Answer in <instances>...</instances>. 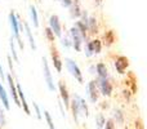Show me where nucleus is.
Wrapping results in <instances>:
<instances>
[{"label":"nucleus","instance_id":"obj_1","mask_svg":"<svg viewBox=\"0 0 147 129\" xmlns=\"http://www.w3.org/2000/svg\"><path fill=\"white\" fill-rule=\"evenodd\" d=\"M9 23H10V27H12V32H13V39L17 40V43L20 44V48L23 49V44H22V39H21V30H20V21H18L17 16H16L14 12H10L9 13Z\"/></svg>","mask_w":147,"mask_h":129},{"label":"nucleus","instance_id":"obj_2","mask_svg":"<svg viewBox=\"0 0 147 129\" xmlns=\"http://www.w3.org/2000/svg\"><path fill=\"white\" fill-rule=\"evenodd\" d=\"M65 63H66V67H67V70H69V72L71 74V75L79 81V83H83L84 81L83 74H81V70H80V67L78 66V63H76V62L74 61V59H71V58H66L65 59Z\"/></svg>","mask_w":147,"mask_h":129},{"label":"nucleus","instance_id":"obj_3","mask_svg":"<svg viewBox=\"0 0 147 129\" xmlns=\"http://www.w3.org/2000/svg\"><path fill=\"white\" fill-rule=\"evenodd\" d=\"M43 75H44V81H45L47 86L51 92H54L56 86H54V81H53V76H52L51 68H49V63L47 61V58L43 57Z\"/></svg>","mask_w":147,"mask_h":129},{"label":"nucleus","instance_id":"obj_4","mask_svg":"<svg viewBox=\"0 0 147 129\" xmlns=\"http://www.w3.org/2000/svg\"><path fill=\"white\" fill-rule=\"evenodd\" d=\"M70 36H71V44L74 48H75V51L80 52L81 47H83V43H84V39L75 26H72L71 30H70Z\"/></svg>","mask_w":147,"mask_h":129},{"label":"nucleus","instance_id":"obj_5","mask_svg":"<svg viewBox=\"0 0 147 129\" xmlns=\"http://www.w3.org/2000/svg\"><path fill=\"white\" fill-rule=\"evenodd\" d=\"M97 86H98V91L102 96L109 97L112 93V84L110 83L109 78L107 79H97Z\"/></svg>","mask_w":147,"mask_h":129},{"label":"nucleus","instance_id":"obj_6","mask_svg":"<svg viewBox=\"0 0 147 129\" xmlns=\"http://www.w3.org/2000/svg\"><path fill=\"white\" fill-rule=\"evenodd\" d=\"M49 28L54 34V36H61L62 35V26L59 17L57 14H52L49 18Z\"/></svg>","mask_w":147,"mask_h":129},{"label":"nucleus","instance_id":"obj_7","mask_svg":"<svg viewBox=\"0 0 147 129\" xmlns=\"http://www.w3.org/2000/svg\"><path fill=\"white\" fill-rule=\"evenodd\" d=\"M102 49V44H101V40H90L86 43L85 45V54L88 57L93 56V54H98Z\"/></svg>","mask_w":147,"mask_h":129},{"label":"nucleus","instance_id":"obj_8","mask_svg":"<svg viewBox=\"0 0 147 129\" xmlns=\"http://www.w3.org/2000/svg\"><path fill=\"white\" fill-rule=\"evenodd\" d=\"M86 91H88V96L89 99H90L93 103H96L98 101V97H99V91H98V86H97V81L96 80H90L86 85Z\"/></svg>","mask_w":147,"mask_h":129},{"label":"nucleus","instance_id":"obj_9","mask_svg":"<svg viewBox=\"0 0 147 129\" xmlns=\"http://www.w3.org/2000/svg\"><path fill=\"white\" fill-rule=\"evenodd\" d=\"M58 89H59V96H61V99L63 102V105L66 107L70 106V96H69V91H67V86L63 81H59L58 83Z\"/></svg>","mask_w":147,"mask_h":129},{"label":"nucleus","instance_id":"obj_10","mask_svg":"<svg viewBox=\"0 0 147 129\" xmlns=\"http://www.w3.org/2000/svg\"><path fill=\"white\" fill-rule=\"evenodd\" d=\"M128 65H129V61H128L127 57L124 56H119L116 59H115V68L119 74H124V71L127 70Z\"/></svg>","mask_w":147,"mask_h":129},{"label":"nucleus","instance_id":"obj_11","mask_svg":"<svg viewBox=\"0 0 147 129\" xmlns=\"http://www.w3.org/2000/svg\"><path fill=\"white\" fill-rule=\"evenodd\" d=\"M7 81H8V85H9V91H10V96L13 97V99H14V102L18 105V106H21L20 103V99H18V94H17V86H16V83L13 81V76L12 75H8L7 78Z\"/></svg>","mask_w":147,"mask_h":129},{"label":"nucleus","instance_id":"obj_12","mask_svg":"<svg viewBox=\"0 0 147 129\" xmlns=\"http://www.w3.org/2000/svg\"><path fill=\"white\" fill-rule=\"evenodd\" d=\"M81 8H80V1L79 0H72L71 5H70V14L72 18H79L81 17Z\"/></svg>","mask_w":147,"mask_h":129},{"label":"nucleus","instance_id":"obj_13","mask_svg":"<svg viewBox=\"0 0 147 129\" xmlns=\"http://www.w3.org/2000/svg\"><path fill=\"white\" fill-rule=\"evenodd\" d=\"M17 94H18V99H20V103L23 106V110H25V112L27 115H30V109H28V105H27V101H26V97L25 94H23V91L22 88H21L20 84H17Z\"/></svg>","mask_w":147,"mask_h":129},{"label":"nucleus","instance_id":"obj_14","mask_svg":"<svg viewBox=\"0 0 147 129\" xmlns=\"http://www.w3.org/2000/svg\"><path fill=\"white\" fill-rule=\"evenodd\" d=\"M52 61H53L54 68H56L58 72H61L62 71V59H61V57H59L56 48H52Z\"/></svg>","mask_w":147,"mask_h":129},{"label":"nucleus","instance_id":"obj_15","mask_svg":"<svg viewBox=\"0 0 147 129\" xmlns=\"http://www.w3.org/2000/svg\"><path fill=\"white\" fill-rule=\"evenodd\" d=\"M96 72L98 75V79H107L109 78V70H107L105 63H97L96 65Z\"/></svg>","mask_w":147,"mask_h":129},{"label":"nucleus","instance_id":"obj_16","mask_svg":"<svg viewBox=\"0 0 147 129\" xmlns=\"http://www.w3.org/2000/svg\"><path fill=\"white\" fill-rule=\"evenodd\" d=\"M78 94H74V99L70 105H71V110H72V115H74V120L78 122L79 120V115H80V110H79V101H78Z\"/></svg>","mask_w":147,"mask_h":129},{"label":"nucleus","instance_id":"obj_17","mask_svg":"<svg viewBox=\"0 0 147 129\" xmlns=\"http://www.w3.org/2000/svg\"><path fill=\"white\" fill-rule=\"evenodd\" d=\"M0 101H1L3 106H4L5 110H9L10 109V105H9V98H8V93L7 91L4 89V86L0 84Z\"/></svg>","mask_w":147,"mask_h":129},{"label":"nucleus","instance_id":"obj_18","mask_svg":"<svg viewBox=\"0 0 147 129\" xmlns=\"http://www.w3.org/2000/svg\"><path fill=\"white\" fill-rule=\"evenodd\" d=\"M25 25V32H26V35H27V39H28V43H30V47L35 51L36 49V43H35V39H34V36H32V31H31V28H30V26L27 25V23H23Z\"/></svg>","mask_w":147,"mask_h":129},{"label":"nucleus","instance_id":"obj_19","mask_svg":"<svg viewBox=\"0 0 147 129\" xmlns=\"http://www.w3.org/2000/svg\"><path fill=\"white\" fill-rule=\"evenodd\" d=\"M86 30H89L92 34L97 32V30H98V27H97V20L96 17H89L88 21H86Z\"/></svg>","mask_w":147,"mask_h":129},{"label":"nucleus","instance_id":"obj_20","mask_svg":"<svg viewBox=\"0 0 147 129\" xmlns=\"http://www.w3.org/2000/svg\"><path fill=\"white\" fill-rule=\"evenodd\" d=\"M78 101H79V110H80V115H83V116H88L89 110H88V106H86L85 99L81 98V97L79 96Z\"/></svg>","mask_w":147,"mask_h":129},{"label":"nucleus","instance_id":"obj_21","mask_svg":"<svg viewBox=\"0 0 147 129\" xmlns=\"http://www.w3.org/2000/svg\"><path fill=\"white\" fill-rule=\"evenodd\" d=\"M30 14H31V20H32L34 27H39V16H38V10L34 5H30Z\"/></svg>","mask_w":147,"mask_h":129},{"label":"nucleus","instance_id":"obj_22","mask_svg":"<svg viewBox=\"0 0 147 129\" xmlns=\"http://www.w3.org/2000/svg\"><path fill=\"white\" fill-rule=\"evenodd\" d=\"M112 116H114V119L116 120V123H119V124L124 123V114H123L121 110L115 109L114 111H112Z\"/></svg>","mask_w":147,"mask_h":129},{"label":"nucleus","instance_id":"obj_23","mask_svg":"<svg viewBox=\"0 0 147 129\" xmlns=\"http://www.w3.org/2000/svg\"><path fill=\"white\" fill-rule=\"evenodd\" d=\"M75 27L79 30V32L81 34V36H83V39L85 40L86 39V25H84L81 21H78V22L75 23Z\"/></svg>","mask_w":147,"mask_h":129},{"label":"nucleus","instance_id":"obj_24","mask_svg":"<svg viewBox=\"0 0 147 129\" xmlns=\"http://www.w3.org/2000/svg\"><path fill=\"white\" fill-rule=\"evenodd\" d=\"M44 116H45V120H47V124H48V128H49V129H56L53 120H52L51 114H49L48 111H44Z\"/></svg>","mask_w":147,"mask_h":129},{"label":"nucleus","instance_id":"obj_25","mask_svg":"<svg viewBox=\"0 0 147 129\" xmlns=\"http://www.w3.org/2000/svg\"><path fill=\"white\" fill-rule=\"evenodd\" d=\"M105 122H106V119H105V116L102 114H98L96 116V124H97V128H102L105 125Z\"/></svg>","mask_w":147,"mask_h":129},{"label":"nucleus","instance_id":"obj_26","mask_svg":"<svg viewBox=\"0 0 147 129\" xmlns=\"http://www.w3.org/2000/svg\"><path fill=\"white\" fill-rule=\"evenodd\" d=\"M10 51H12V56H13V58H14V61L16 62H18L20 61V58H18V54H17V52H16V47H14V39H10Z\"/></svg>","mask_w":147,"mask_h":129},{"label":"nucleus","instance_id":"obj_27","mask_svg":"<svg viewBox=\"0 0 147 129\" xmlns=\"http://www.w3.org/2000/svg\"><path fill=\"white\" fill-rule=\"evenodd\" d=\"M7 124V119H5V111L3 110V107L0 106V127H4Z\"/></svg>","mask_w":147,"mask_h":129},{"label":"nucleus","instance_id":"obj_28","mask_svg":"<svg viewBox=\"0 0 147 129\" xmlns=\"http://www.w3.org/2000/svg\"><path fill=\"white\" fill-rule=\"evenodd\" d=\"M105 39L107 40V45L112 44V41H114V32H112V31H109V32H106V34H105Z\"/></svg>","mask_w":147,"mask_h":129},{"label":"nucleus","instance_id":"obj_29","mask_svg":"<svg viewBox=\"0 0 147 129\" xmlns=\"http://www.w3.org/2000/svg\"><path fill=\"white\" fill-rule=\"evenodd\" d=\"M62 45H63L65 48H70V47H72L71 39H70L69 36H65V38H62Z\"/></svg>","mask_w":147,"mask_h":129},{"label":"nucleus","instance_id":"obj_30","mask_svg":"<svg viewBox=\"0 0 147 129\" xmlns=\"http://www.w3.org/2000/svg\"><path fill=\"white\" fill-rule=\"evenodd\" d=\"M105 129H116L115 128V123L112 119H109L105 122Z\"/></svg>","mask_w":147,"mask_h":129},{"label":"nucleus","instance_id":"obj_31","mask_svg":"<svg viewBox=\"0 0 147 129\" xmlns=\"http://www.w3.org/2000/svg\"><path fill=\"white\" fill-rule=\"evenodd\" d=\"M32 106L34 109H35V115L38 119H41V111H40V107H39V105L36 103V102H32Z\"/></svg>","mask_w":147,"mask_h":129},{"label":"nucleus","instance_id":"obj_32","mask_svg":"<svg viewBox=\"0 0 147 129\" xmlns=\"http://www.w3.org/2000/svg\"><path fill=\"white\" fill-rule=\"evenodd\" d=\"M45 36H47V38H48V40L49 41H53L54 40V34L53 32H52V31H51V28H45Z\"/></svg>","mask_w":147,"mask_h":129},{"label":"nucleus","instance_id":"obj_33","mask_svg":"<svg viewBox=\"0 0 147 129\" xmlns=\"http://www.w3.org/2000/svg\"><path fill=\"white\" fill-rule=\"evenodd\" d=\"M59 1H61V5H62V7H65V8H70V5H71L72 0H59Z\"/></svg>","mask_w":147,"mask_h":129},{"label":"nucleus","instance_id":"obj_34","mask_svg":"<svg viewBox=\"0 0 147 129\" xmlns=\"http://www.w3.org/2000/svg\"><path fill=\"white\" fill-rule=\"evenodd\" d=\"M0 78L3 79V81L5 80V74H4V70H3V67H1V65H0Z\"/></svg>","mask_w":147,"mask_h":129},{"label":"nucleus","instance_id":"obj_35","mask_svg":"<svg viewBox=\"0 0 147 129\" xmlns=\"http://www.w3.org/2000/svg\"><path fill=\"white\" fill-rule=\"evenodd\" d=\"M89 71H90V74H96V66H90Z\"/></svg>","mask_w":147,"mask_h":129},{"label":"nucleus","instance_id":"obj_36","mask_svg":"<svg viewBox=\"0 0 147 129\" xmlns=\"http://www.w3.org/2000/svg\"><path fill=\"white\" fill-rule=\"evenodd\" d=\"M98 1H102V0H98Z\"/></svg>","mask_w":147,"mask_h":129},{"label":"nucleus","instance_id":"obj_37","mask_svg":"<svg viewBox=\"0 0 147 129\" xmlns=\"http://www.w3.org/2000/svg\"><path fill=\"white\" fill-rule=\"evenodd\" d=\"M125 129H129V128H125Z\"/></svg>","mask_w":147,"mask_h":129}]
</instances>
